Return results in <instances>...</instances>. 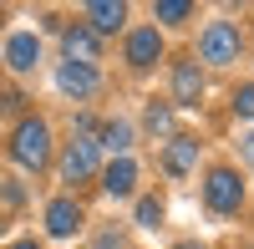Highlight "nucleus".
I'll return each mask as SVG.
<instances>
[{"label": "nucleus", "mask_w": 254, "mask_h": 249, "mask_svg": "<svg viewBox=\"0 0 254 249\" xmlns=\"http://www.w3.org/2000/svg\"><path fill=\"white\" fill-rule=\"evenodd\" d=\"M97 148H102V142H97V122L81 117V122H76V142L66 148V158H61V178H66V183L92 178V173H97Z\"/></svg>", "instance_id": "1"}, {"label": "nucleus", "mask_w": 254, "mask_h": 249, "mask_svg": "<svg viewBox=\"0 0 254 249\" xmlns=\"http://www.w3.org/2000/svg\"><path fill=\"white\" fill-rule=\"evenodd\" d=\"M10 158L20 163V168H41V163L51 158V132H46V122H41V117H26V122L15 127Z\"/></svg>", "instance_id": "2"}, {"label": "nucleus", "mask_w": 254, "mask_h": 249, "mask_svg": "<svg viewBox=\"0 0 254 249\" xmlns=\"http://www.w3.org/2000/svg\"><path fill=\"white\" fill-rule=\"evenodd\" d=\"M203 198H208V209H214V214H234L239 203H244V183H239V173L214 168V173H208V183H203Z\"/></svg>", "instance_id": "3"}, {"label": "nucleus", "mask_w": 254, "mask_h": 249, "mask_svg": "<svg viewBox=\"0 0 254 249\" xmlns=\"http://www.w3.org/2000/svg\"><path fill=\"white\" fill-rule=\"evenodd\" d=\"M203 61H214V66H229V61H239V26H229V20H214V26L203 31Z\"/></svg>", "instance_id": "4"}, {"label": "nucleus", "mask_w": 254, "mask_h": 249, "mask_svg": "<svg viewBox=\"0 0 254 249\" xmlns=\"http://www.w3.org/2000/svg\"><path fill=\"white\" fill-rule=\"evenodd\" d=\"M198 97H203V76L193 61H178L173 66V102L178 107H198Z\"/></svg>", "instance_id": "5"}, {"label": "nucleus", "mask_w": 254, "mask_h": 249, "mask_svg": "<svg viewBox=\"0 0 254 249\" xmlns=\"http://www.w3.org/2000/svg\"><path fill=\"white\" fill-rule=\"evenodd\" d=\"M193 163H198V142L193 137H173V142H168V148H163V168L168 173H173V178H183V173H193Z\"/></svg>", "instance_id": "6"}, {"label": "nucleus", "mask_w": 254, "mask_h": 249, "mask_svg": "<svg viewBox=\"0 0 254 249\" xmlns=\"http://www.w3.org/2000/svg\"><path fill=\"white\" fill-rule=\"evenodd\" d=\"M56 81H61V92H71V97H92L97 92V71L81 66V61H61Z\"/></svg>", "instance_id": "7"}, {"label": "nucleus", "mask_w": 254, "mask_h": 249, "mask_svg": "<svg viewBox=\"0 0 254 249\" xmlns=\"http://www.w3.org/2000/svg\"><path fill=\"white\" fill-rule=\"evenodd\" d=\"M46 229H51L56 239H71V234L81 229V209H76L71 198H56L51 209H46Z\"/></svg>", "instance_id": "8"}, {"label": "nucleus", "mask_w": 254, "mask_h": 249, "mask_svg": "<svg viewBox=\"0 0 254 249\" xmlns=\"http://www.w3.org/2000/svg\"><path fill=\"white\" fill-rule=\"evenodd\" d=\"M158 51H163V41H158V31H153V26L127 36V61H132V66H153Z\"/></svg>", "instance_id": "9"}, {"label": "nucleus", "mask_w": 254, "mask_h": 249, "mask_svg": "<svg viewBox=\"0 0 254 249\" xmlns=\"http://www.w3.org/2000/svg\"><path fill=\"white\" fill-rule=\"evenodd\" d=\"M61 41H66V56H71V61H81V66H92V61H97V31H92V26H71Z\"/></svg>", "instance_id": "10"}, {"label": "nucleus", "mask_w": 254, "mask_h": 249, "mask_svg": "<svg viewBox=\"0 0 254 249\" xmlns=\"http://www.w3.org/2000/svg\"><path fill=\"white\" fill-rule=\"evenodd\" d=\"M87 20H92V31H117L122 20H127V5H122V0H92Z\"/></svg>", "instance_id": "11"}, {"label": "nucleus", "mask_w": 254, "mask_h": 249, "mask_svg": "<svg viewBox=\"0 0 254 249\" xmlns=\"http://www.w3.org/2000/svg\"><path fill=\"white\" fill-rule=\"evenodd\" d=\"M5 61L15 71H31L36 61H41V46H36V36H10V46H5Z\"/></svg>", "instance_id": "12"}, {"label": "nucleus", "mask_w": 254, "mask_h": 249, "mask_svg": "<svg viewBox=\"0 0 254 249\" xmlns=\"http://www.w3.org/2000/svg\"><path fill=\"white\" fill-rule=\"evenodd\" d=\"M132 183H137V163H132V158H117L112 168H107V193L127 198V193H132Z\"/></svg>", "instance_id": "13"}, {"label": "nucleus", "mask_w": 254, "mask_h": 249, "mask_svg": "<svg viewBox=\"0 0 254 249\" xmlns=\"http://www.w3.org/2000/svg\"><path fill=\"white\" fill-rule=\"evenodd\" d=\"M97 142L127 158V142H132V127H127V122H107V127H97Z\"/></svg>", "instance_id": "14"}, {"label": "nucleus", "mask_w": 254, "mask_h": 249, "mask_svg": "<svg viewBox=\"0 0 254 249\" xmlns=\"http://www.w3.org/2000/svg\"><path fill=\"white\" fill-rule=\"evenodd\" d=\"M193 15V5L188 0H158V20H168V26H178V20Z\"/></svg>", "instance_id": "15"}, {"label": "nucleus", "mask_w": 254, "mask_h": 249, "mask_svg": "<svg viewBox=\"0 0 254 249\" xmlns=\"http://www.w3.org/2000/svg\"><path fill=\"white\" fill-rule=\"evenodd\" d=\"M147 127H153V132H168V127H173V112H168V107H147Z\"/></svg>", "instance_id": "16"}, {"label": "nucleus", "mask_w": 254, "mask_h": 249, "mask_svg": "<svg viewBox=\"0 0 254 249\" xmlns=\"http://www.w3.org/2000/svg\"><path fill=\"white\" fill-rule=\"evenodd\" d=\"M158 219H163V203L158 198H142L137 203V224H158Z\"/></svg>", "instance_id": "17"}, {"label": "nucleus", "mask_w": 254, "mask_h": 249, "mask_svg": "<svg viewBox=\"0 0 254 249\" xmlns=\"http://www.w3.org/2000/svg\"><path fill=\"white\" fill-rule=\"evenodd\" d=\"M234 107H239V117H254V87H239L234 92Z\"/></svg>", "instance_id": "18"}, {"label": "nucleus", "mask_w": 254, "mask_h": 249, "mask_svg": "<svg viewBox=\"0 0 254 249\" xmlns=\"http://www.w3.org/2000/svg\"><path fill=\"white\" fill-rule=\"evenodd\" d=\"M244 153H249V163H254V132H249V137H244Z\"/></svg>", "instance_id": "19"}, {"label": "nucleus", "mask_w": 254, "mask_h": 249, "mask_svg": "<svg viewBox=\"0 0 254 249\" xmlns=\"http://www.w3.org/2000/svg\"><path fill=\"white\" fill-rule=\"evenodd\" d=\"M15 249H36V239H20V244H15Z\"/></svg>", "instance_id": "20"}, {"label": "nucleus", "mask_w": 254, "mask_h": 249, "mask_svg": "<svg viewBox=\"0 0 254 249\" xmlns=\"http://www.w3.org/2000/svg\"><path fill=\"white\" fill-rule=\"evenodd\" d=\"M178 249H198V244H178Z\"/></svg>", "instance_id": "21"}]
</instances>
